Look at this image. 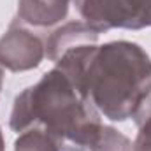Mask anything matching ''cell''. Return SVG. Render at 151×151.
I'll list each match as a JSON object with an SVG mask.
<instances>
[{"label":"cell","instance_id":"3957f363","mask_svg":"<svg viewBox=\"0 0 151 151\" xmlns=\"http://www.w3.org/2000/svg\"><path fill=\"white\" fill-rule=\"evenodd\" d=\"M72 4L97 34L113 28L142 30L151 27V0H72Z\"/></svg>","mask_w":151,"mask_h":151},{"label":"cell","instance_id":"6da1fadb","mask_svg":"<svg viewBox=\"0 0 151 151\" xmlns=\"http://www.w3.org/2000/svg\"><path fill=\"white\" fill-rule=\"evenodd\" d=\"M55 65L111 121L134 118L151 97V58L137 42L79 46Z\"/></svg>","mask_w":151,"mask_h":151},{"label":"cell","instance_id":"52a82bcc","mask_svg":"<svg viewBox=\"0 0 151 151\" xmlns=\"http://www.w3.org/2000/svg\"><path fill=\"white\" fill-rule=\"evenodd\" d=\"M14 151H67L42 128H28L14 141Z\"/></svg>","mask_w":151,"mask_h":151},{"label":"cell","instance_id":"7a4b0ae2","mask_svg":"<svg viewBox=\"0 0 151 151\" xmlns=\"http://www.w3.org/2000/svg\"><path fill=\"white\" fill-rule=\"evenodd\" d=\"M9 127L18 134L37 127L67 151H90L102 121L90 99L55 65L16 95Z\"/></svg>","mask_w":151,"mask_h":151},{"label":"cell","instance_id":"9c48e42d","mask_svg":"<svg viewBox=\"0 0 151 151\" xmlns=\"http://www.w3.org/2000/svg\"><path fill=\"white\" fill-rule=\"evenodd\" d=\"M134 118L137 125V137L134 141V151H151V97Z\"/></svg>","mask_w":151,"mask_h":151},{"label":"cell","instance_id":"5b68a950","mask_svg":"<svg viewBox=\"0 0 151 151\" xmlns=\"http://www.w3.org/2000/svg\"><path fill=\"white\" fill-rule=\"evenodd\" d=\"M99 34L91 30L84 21H69L62 27H58L55 32L46 40V56L51 62H58L67 51L79 47V46H88V44H97Z\"/></svg>","mask_w":151,"mask_h":151},{"label":"cell","instance_id":"8992f818","mask_svg":"<svg viewBox=\"0 0 151 151\" xmlns=\"http://www.w3.org/2000/svg\"><path fill=\"white\" fill-rule=\"evenodd\" d=\"M70 2L62 0H18V18L32 27L47 28L69 14Z\"/></svg>","mask_w":151,"mask_h":151},{"label":"cell","instance_id":"7c38bea8","mask_svg":"<svg viewBox=\"0 0 151 151\" xmlns=\"http://www.w3.org/2000/svg\"><path fill=\"white\" fill-rule=\"evenodd\" d=\"M62 2H72V0H62Z\"/></svg>","mask_w":151,"mask_h":151},{"label":"cell","instance_id":"ba28073f","mask_svg":"<svg viewBox=\"0 0 151 151\" xmlns=\"http://www.w3.org/2000/svg\"><path fill=\"white\" fill-rule=\"evenodd\" d=\"M90 151H134V144L125 134H121L114 127L102 125L95 141L90 146Z\"/></svg>","mask_w":151,"mask_h":151},{"label":"cell","instance_id":"277c9868","mask_svg":"<svg viewBox=\"0 0 151 151\" xmlns=\"http://www.w3.org/2000/svg\"><path fill=\"white\" fill-rule=\"evenodd\" d=\"M46 56L42 39L18 21H12L0 37V67L11 72L37 69Z\"/></svg>","mask_w":151,"mask_h":151},{"label":"cell","instance_id":"8fae6325","mask_svg":"<svg viewBox=\"0 0 151 151\" xmlns=\"http://www.w3.org/2000/svg\"><path fill=\"white\" fill-rule=\"evenodd\" d=\"M0 151H4V137H2V132H0Z\"/></svg>","mask_w":151,"mask_h":151},{"label":"cell","instance_id":"30bf717a","mask_svg":"<svg viewBox=\"0 0 151 151\" xmlns=\"http://www.w3.org/2000/svg\"><path fill=\"white\" fill-rule=\"evenodd\" d=\"M2 83H4V72H2V67H0V90H2Z\"/></svg>","mask_w":151,"mask_h":151}]
</instances>
